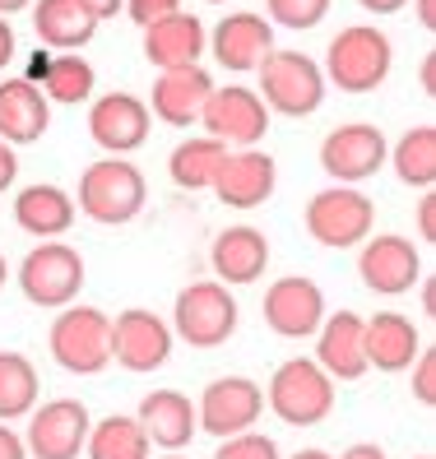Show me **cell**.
Here are the masks:
<instances>
[{"mask_svg":"<svg viewBox=\"0 0 436 459\" xmlns=\"http://www.w3.org/2000/svg\"><path fill=\"white\" fill-rule=\"evenodd\" d=\"M144 204H149V181L130 158H93V163L79 172L74 209L84 213V219L102 223V228L135 223L144 213Z\"/></svg>","mask_w":436,"mask_h":459,"instance_id":"obj_1","label":"cell"},{"mask_svg":"<svg viewBox=\"0 0 436 459\" xmlns=\"http://www.w3.org/2000/svg\"><path fill=\"white\" fill-rule=\"evenodd\" d=\"M395 65V42L376 29V23H348L325 47V84L339 93H371L390 79Z\"/></svg>","mask_w":436,"mask_h":459,"instance_id":"obj_2","label":"cell"},{"mask_svg":"<svg viewBox=\"0 0 436 459\" xmlns=\"http://www.w3.org/2000/svg\"><path fill=\"white\" fill-rule=\"evenodd\" d=\"M256 74H260L256 93L269 107V117H288V121H302V117L320 112L325 89H330L320 61H311L307 51H292V47H275L256 65Z\"/></svg>","mask_w":436,"mask_h":459,"instance_id":"obj_3","label":"cell"},{"mask_svg":"<svg viewBox=\"0 0 436 459\" xmlns=\"http://www.w3.org/2000/svg\"><path fill=\"white\" fill-rule=\"evenodd\" d=\"M47 353L70 376H98L112 362V316L98 307H61L47 330Z\"/></svg>","mask_w":436,"mask_h":459,"instance_id":"obj_4","label":"cell"},{"mask_svg":"<svg viewBox=\"0 0 436 459\" xmlns=\"http://www.w3.org/2000/svg\"><path fill=\"white\" fill-rule=\"evenodd\" d=\"M269 413L288 427H320L335 413V381L325 376L311 358H288L275 367L265 385Z\"/></svg>","mask_w":436,"mask_h":459,"instance_id":"obj_5","label":"cell"},{"mask_svg":"<svg viewBox=\"0 0 436 459\" xmlns=\"http://www.w3.org/2000/svg\"><path fill=\"white\" fill-rule=\"evenodd\" d=\"M302 223L311 232L316 247L325 251H353L362 247L376 228V204L371 195H362L358 186H325L316 191L302 209Z\"/></svg>","mask_w":436,"mask_h":459,"instance_id":"obj_6","label":"cell"},{"mask_svg":"<svg viewBox=\"0 0 436 459\" xmlns=\"http://www.w3.org/2000/svg\"><path fill=\"white\" fill-rule=\"evenodd\" d=\"M237 297L228 283L218 279H200V283H186L172 302V334L190 348H218L237 334Z\"/></svg>","mask_w":436,"mask_h":459,"instance_id":"obj_7","label":"cell"},{"mask_svg":"<svg viewBox=\"0 0 436 459\" xmlns=\"http://www.w3.org/2000/svg\"><path fill=\"white\" fill-rule=\"evenodd\" d=\"M19 279V292L29 297L33 307H70L79 292H84V255H79L70 241H38V247L19 260L14 269Z\"/></svg>","mask_w":436,"mask_h":459,"instance_id":"obj_8","label":"cell"},{"mask_svg":"<svg viewBox=\"0 0 436 459\" xmlns=\"http://www.w3.org/2000/svg\"><path fill=\"white\" fill-rule=\"evenodd\" d=\"M200 126L209 140L228 149H256L269 134V107L247 84H214V93L200 107Z\"/></svg>","mask_w":436,"mask_h":459,"instance_id":"obj_9","label":"cell"},{"mask_svg":"<svg viewBox=\"0 0 436 459\" xmlns=\"http://www.w3.org/2000/svg\"><path fill=\"white\" fill-rule=\"evenodd\" d=\"M386 158H390V140L371 121H344L320 140V172L335 177V186H358L376 177L386 168Z\"/></svg>","mask_w":436,"mask_h":459,"instance_id":"obj_10","label":"cell"},{"mask_svg":"<svg viewBox=\"0 0 436 459\" xmlns=\"http://www.w3.org/2000/svg\"><path fill=\"white\" fill-rule=\"evenodd\" d=\"M423 274H427L423 251L408 237H399V232H371L362 247H358V279L376 297H404V292H414Z\"/></svg>","mask_w":436,"mask_h":459,"instance_id":"obj_11","label":"cell"},{"mask_svg":"<svg viewBox=\"0 0 436 459\" xmlns=\"http://www.w3.org/2000/svg\"><path fill=\"white\" fill-rule=\"evenodd\" d=\"M172 343H177L172 325L149 307H126L112 320V362L135 371V376H149L158 367H168Z\"/></svg>","mask_w":436,"mask_h":459,"instance_id":"obj_12","label":"cell"},{"mask_svg":"<svg viewBox=\"0 0 436 459\" xmlns=\"http://www.w3.org/2000/svg\"><path fill=\"white\" fill-rule=\"evenodd\" d=\"M93 413L79 399H47L29 413V431H23V446L29 459H79L89 441Z\"/></svg>","mask_w":436,"mask_h":459,"instance_id":"obj_13","label":"cell"},{"mask_svg":"<svg viewBox=\"0 0 436 459\" xmlns=\"http://www.w3.org/2000/svg\"><path fill=\"white\" fill-rule=\"evenodd\" d=\"M149 130H153L149 102L126 93V89L98 93L93 107H89V140L102 153H112V158H126L135 149H144L149 144Z\"/></svg>","mask_w":436,"mask_h":459,"instance_id":"obj_14","label":"cell"},{"mask_svg":"<svg viewBox=\"0 0 436 459\" xmlns=\"http://www.w3.org/2000/svg\"><path fill=\"white\" fill-rule=\"evenodd\" d=\"M265 413V390L247 376H218V381L205 385V394L196 399V418L200 431L209 437H237V431H251Z\"/></svg>","mask_w":436,"mask_h":459,"instance_id":"obj_15","label":"cell"},{"mask_svg":"<svg viewBox=\"0 0 436 459\" xmlns=\"http://www.w3.org/2000/svg\"><path fill=\"white\" fill-rule=\"evenodd\" d=\"M260 316L279 339H311L325 320V292L307 274H283L265 288Z\"/></svg>","mask_w":436,"mask_h":459,"instance_id":"obj_16","label":"cell"},{"mask_svg":"<svg viewBox=\"0 0 436 459\" xmlns=\"http://www.w3.org/2000/svg\"><path fill=\"white\" fill-rule=\"evenodd\" d=\"M209 51L228 74H251L275 51V23L256 10H232L209 29Z\"/></svg>","mask_w":436,"mask_h":459,"instance_id":"obj_17","label":"cell"},{"mask_svg":"<svg viewBox=\"0 0 436 459\" xmlns=\"http://www.w3.org/2000/svg\"><path fill=\"white\" fill-rule=\"evenodd\" d=\"M279 186V163L260 149H228L223 168H218L209 191L228 209H260Z\"/></svg>","mask_w":436,"mask_h":459,"instance_id":"obj_18","label":"cell"},{"mask_svg":"<svg viewBox=\"0 0 436 459\" xmlns=\"http://www.w3.org/2000/svg\"><path fill=\"white\" fill-rule=\"evenodd\" d=\"M316 339V367L330 376V381H362L371 371L367 353H362V316L358 311H325Z\"/></svg>","mask_w":436,"mask_h":459,"instance_id":"obj_19","label":"cell"},{"mask_svg":"<svg viewBox=\"0 0 436 459\" xmlns=\"http://www.w3.org/2000/svg\"><path fill=\"white\" fill-rule=\"evenodd\" d=\"M209 269H214V279L228 283V288L260 283L265 269H269V237L251 223H237L228 232H218L209 241Z\"/></svg>","mask_w":436,"mask_h":459,"instance_id":"obj_20","label":"cell"},{"mask_svg":"<svg viewBox=\"0 0 436 459\" xmlns=\"http://www.w3.org/2000/svg\"><path fill=\"white\" fill-rule=\"evenodd\" d=\"M209 51V29L200 14L177 10L168 19H158L144 29V61L153 70H186V65H200V56Z\"/></svg>","mask_w":436,"mask_h":459,"instance_id":"obj_21","label":"cell"},{"mask_svg":"<svg viewBox=\"0 0 436 459\" xmlns=\"http://www.w3.org/2000/svg\"><path fill=\"white\" fill-rule=\"evenodd\" d=\"M214 93V74L205 65H186V70H158L153 93H149V117H158L162 126H196L200 107Z\"/></svg>","mask_w":436,"mask_h":459,"instance_id":"obj_22","label":"cell"},{"mask_svg":"<svg viewBox=\"0 0 436 459\" xmlns=\"http://www.w3.org/2000/svg\"><path fill=\"white\" fill-rule=\"evenodd\" d=\"M423 348L427 343H423L418 325L408 316H399V311L362 316V353H367V367H376V371H408Z\"/></svg>","mask_w":436,"mask_h":459,"instance_id":"obj_23","label":"cell"},{"mask_svg":"<svg viewBox=\"0 0 436 459\" xmlns=\"http://www.w3.org/2000/svg\"><path fill=\"white\" fill-rule=\"evenodd\" d=\"M140 427H144V437L149 446L158 450H186L190 441L200 437V418H196V403H190V394L181 390H149L140 399Z\"/></svg>","mask_w":436,"mask_h":459,"instance_id":"obj_24","label":"cell"},{"mask_svg":"<svg viewBox=\"0 0 436 459\" xmlns=\"http://www.w3.org/2000/svg\"><path fill=\"white\" fill-rule=\"evenodd\" d=\"M10 213H14L19 232H29L38 241H61L74 228L79 209H74L70 191H61V186H51V181H33V186H23V191L14 195Z\"/></svg>","mask_w":436,"mask_h":459,"instance_id":"obj_25","label":"cell"},{"mask_svg":"<svg viewBox=\"0 0 436 459\" xmlns=\"http://www.w3.org/2000/svg\"><path fill=\"white\" fill-rule=\"evenodd\" d=\"M47 126H51V102L42 98V89L29 79H5L0 84V140L23 149L38 144Z\"/></svg>","mask_w":436,"mask_h":459,"instance_id":"obj_26","label":"cell"},{"mask_svg":"<svg viewBox=\"0 0 436 459\" xmlns=\"http://www.w3.org/2000/svg\"><path fill=\"white\" fill-rule=\"evenodd\" d=\"M29 10H33L38 42L51 47V51H79L98 33V19L79 5V0H33Z\"/></svg>","mask_w":436,"mask_h":459,"instance_id":"obj_27","label":"cell"},{"mask_svg":"<svg viewBox=\"0 0 436 459\" xmlns=\"http://www.w3.org/2000/svg\"><path fill=\"white\" fill-rule=\"evenodd\" d=\"M386 163L395 168V177L414 191H432L436 186V126L423 121V126H408L399 140L390 144V158Z\"/></svg>","mask_w":436,"mask_h":459,"instance_id":"obj_28","label":"cell"},{"mask_svg":"<svg viewBox=\"0 0 436 459\" xmlns=\"http://www.w3.org/2000/svg\"><path fill=\"white\" fill-rule=\"evenodd\" d=\"M38 367L29 353L19 348H0V422H14V418H29L38 409Z\"/></svg>","mask_w":436,"mask_h":459,"instance_id":"obj_29","label":"cell"},{"mask_svg":"<svg viewBox=\"0 0 436 459\" xmlns=\"http://www.w3.org/2000/svg\"><path fill=\"white\" fill-rule=\"evenodd\" d=\"M228 158V144L209 140V134H190V140H181L168 158V177L181 186V191H209L218 168H223Z\"/></svg>","mask_w":436,"mask_h":459,"instance_id":"obj_30","label":"cell"},{"mask_svg":"<svg viewBox=\"0 0 436 459\" xmlns=\"http://www.w3.org/2000/svg\"><path fill=\"white\" fill-rule=\"evenodd\" d=\"M38 89H42V98H47V102H61V107H79V102H89V98H93V89H98L93 61L84 56V51H57Z\"/></svg>","mask_w":436,"mask_h":459,"instance_id":"obj_31","label":"cell"},{"mask_svg":"<svg viewBox=\"0 0 436 459\" xmlns=\"http://www.w3.org/2000/svg\"><path fill=\"white\" fill-rule=\"evenodd\" d=\"M149 437L140 418H126V413H112V418H98L89 427V441H84V455L89 459H149Z\"/></svg>","mask_w":436,"mask_h":459,"instance_id":"obj_32","label":"cell"},{"mask_svg":"<svg viewBox=\"0 0 436 459\" xmlns=\"http://www.w3.org/2000/svg\"><path fill=\"white\" fill-rule=\"evenodd\" d=\"M335 0H265V19L279 23V29H292V33H311L325 23Z\"/></svg>","mask_w":436,"mask_h":459,"instance_id":"obj_33","label":"cell"},{"mask_svg":"<svg viewBox=\"0 0 436 459\" xmlns=\"http://www.w3.org/2000/svg\"><path fill=\"white\" fill-rule=\"evenodd\" d=\"M214 459H283L275 437H265V431H237V437H223L214 450Z\"/></svg>","mask_w":436,"mask_h":459,"instance_id":"obj_34","label":"cell"},{"mask_svg":"<svg viewBox=\"0 0 436 459\" xmlns=\"http://www.w3.org/2000/svg\"><path fill=\"white\" fill-rule=\"evenodd\" d=\"M408 371H414V399L423 403V409H436V353L423 348Z\"/></svg>","mask_w":436,"mask_h":459,"instance_id":"obj_35","label":"cell"},{"mask_svg":"<svg viewBox=\"0 0 436 459\" xmlns=\"http://www.w3.org/2000/svg\"><path fill=\"white\" fill-rule=\"evenodd\" d=\"M177 10H181V0H126V10H121V14H130V23L149 29V23L168 19V14H177Z\"/></svg>","mask_w":436,"mask_h":459,"instance_id":"obj_36","label":"cell"},{"mask_svg":"<svg viewBox=\"0 0 436 459\" xmlns=\"http://www.w3.org/2000/svg\"><path fill=\"white\" fill-rule=\"evenodd\" d=\"M418 241H436V195L432 191H423L418 195Z\"/></svg>","mask_w":436,"mask_h":459,"instance_id":"obj_37","label":"cell"},{"mask_svg":"<svg viewBox=\"0 0 436 459\" xmlns=\"http://www.w3.org/2000/svg\"><path fill=\"white\" fill-rule=\"evenodd\" d=\"M14 181H19V153H14V144L0 140V195H5Z\"/></svg>","mask_w":436,"mask_h":459,"instance_id":"obj_38","label":"cell"},{"mask_svg":"<svg viewBox=\"0 0 436 459\" xmlns=\"http://www.w3.org/2000/svg\"><path fill=\"white\" fill-rule=\"evenodd\" d=\"M0 459H29V446L10 422H0Z\"/></svg>","mask_w":436,"mask_h":459,"instance_id":"obj_39","label":"cell"},{"mask_svg":"<svg viewBox=\"0 0 436 459\" xmlns=\"http://www.w3.org/2000/svg\"><path fill=\"white\" fill-rule=\"evenodd\" d=\"M19 56V38H14V23L0 19V70H5L10 61Z\"/></svg>","mask_w":436,"mask_h":459,"instance_id":"obj_40","label":"cell"},{"mask_svg":"<svg viewBox=\"0 0 436 459\" xmlns=\"http://www.w3.org/2000/svg\"><path fill=\"white\" fill-rule=\"evenodd\" d=\"M51 56H57V51H51V47H42V51H33V56H29V70H23V79H29V84H42V74H47V65H51Z\"/></svg>","mask_w":436,"mask_h":459,"instance_id":"obj_41","label":"cell"},{"mask_svg":"<svg viewBox=\"0 0 436 459\" xmlns=\"http://www.w3.org/2000/svg\"><path fill=\"white\" fill-rule=\"evenodd\" d=\"M79 5H84V10L102 23V19H117V14L126 10V0H79Z\"/></svg>","mask_w":436,"mask_h":459,"instance_id":"obj_42","label":"cell"},{"mask_svg":"<svg viewBox=\"0 0 436 459\" xmlns=\"http://www.w3.org/2000/svg\"><path fill=\"white\" fill-rule=\"evenodd\" d=\"M358 5H362L367 14H376V19H386V14H399L408 0H358Z\"/></svg>","mask_w":436,"mask_h":459,"instance_id":"obj_43","label":"cell"},{"mask_svg":"<svg viewBox=\"0 0 436 459\" xmlns=\"http://www.w3.org/2000/svg\"><path fill=\"white\" fill-rule=\"evenodd\" d=\"M339 459H390V455L380 450L376 441H358V446H348V450H344Z\"/></svg>","mask_w":436,"mask_h":459,"instance_id":"obj_44","label":"cell"},{"mask_svg":"<svg viewBox=\"0 0 436 459\" xmlns=\"http://www.w3.org/2000/svg\"><path fill=\"white\" fill-rule=\"evenodd\" d=\"M418 79H423V93H427V98H436V56H432V51L423 56V70H418Z\"/></svg>","mask_w":436,"mask_h":459,"instance_id":"obj_45","label":"cell"},{"mask_svg":"<svg viewBox=\"0 0 436 459\" xmlns=\"http://www.w3.org/2000/svg\"><path fill=\"white\" fill-rule=\"evenodd\" d=\"M414 10H418V23L427 33H436V0H414Z\"/></svg>","mask_w":436,"mask_h":459,"instance_id":"obj_46","label":"cell"},{"mask_svg":"<svg viewBox=\"0 0 436 459\" xmlns=\"http://www.w3.org/2000/svg\"><path fill=\"white\" fill-rule=\"evenodd\" d=\"M418 292H423V311H427V316H436V288H432V279H427V274L418 279Z\"/></svg>","mask_w":436,"mask_h":459,"instance_id":"obj_47","label":"cell"},{"mask_svg":"<svg viewBox=\"0 0 436 459\" xmlns=\"http://www.w3.org/2000/svg\"><path fill=\"white\" fill-rule=\"evenodd\" d=\"M33 0H0V19H14L19 10H29Z\"/></svg>","mask_w":436,"mask_h":459,"instance_id":"obj_48","label":"cell"},{"mask_svg":"<svg viewBox=\"0 0 436 459\" xmlns=\"http://www.w3.org/2000/svg\"><path fill=\"white\" fill-rule=\"evenodd\" d=\"M288 459H335L330 450H297V455H288Z\"/></svg>","mask_w":436,"mask_h":459,"instance_id":"obj_49","label":"cell"},{"mask_svg":"<svg viewBox=\"0 0 436 459\" xmlns=\"http://www.w3.org/2000/svg\"><path fill=\"white\" fill-rule=\"evenodd\" d=\"M5 279H10V264H5V251H0V288H5Z\"/></svg>","mask_w":436,"mask_h":459,"instance_id":"obj_50","label":"cell"},{"mask_svg":"<svg viewBox=\"0 0 436 459\" xmlns=\"http://www.w3.org/2000/svg\"><path fill=\"white\" fill-rule=\"evenodd\" d=\"M205 5H228V0H205Z\"/></svg>","mask_w":436,"mask_h":459,"instance_id":"obj_51","label":"cell"},{"mask_svg":"<svg viewBox=\"0 0 436 459\" xmlns=\"http://www.w3.org/2000/svg\"><path fill=\"white\" fill-rule=\"evenodd\" d=\"M162 459H190V455H162Z\"/></svg>","mask_w":436,"mask_h":459,"instance_id":"obj_52","label":"cell"},{"mask_svg":"<svg viewBox=\"0 0 436 459\" xmlns=\"http://www.w3.org/2000/svg\"><path fill=\"white\" fill-rule=\"evenodd\" d=\"M414 459H432V455H414Z\"/></svg>","mask_w":436,"mask_h":459,"instance_id":"obj_53","label":"cell"}]
</instances>
